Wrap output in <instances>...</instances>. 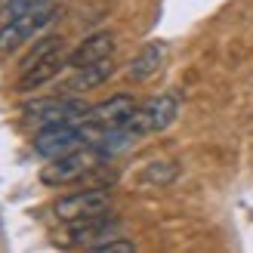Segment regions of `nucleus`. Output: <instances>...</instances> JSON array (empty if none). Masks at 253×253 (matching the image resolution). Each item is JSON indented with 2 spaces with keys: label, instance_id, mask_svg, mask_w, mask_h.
Here are the masks:
<instances>
[{
  "label": "nucleus",
  "instance_id": "obj_8",
  "mask_svg": "<svg viewBox=\"0 0 253 253\" xmlns=\"http://www.w3.org/2000/svg\"><path fill=\"white\" fill-rule=\"evenodd\" d=\"M115 229H118V219H108L105 213L102 216H90V219H74V222H65V232L59 235V244L93 250L96 244H102V238H111Z\"/></svg>",
  "mask_w": 253,
  "mask_h": 253
},
{
  "label": "nucleus",
  "instance_id": "obj_4",
  "mask_svg": "<svg viewBox=\"0 0 253 253\" xmlns=\"http://www.w3.org/2000/svg\"><path fill=\"white\" fill-rule=\"evenodd\" d=\"M176 111H179V102L176 96L164 93V96H155L148 99L145 105H136V111L126 118V130L136 133V136H148V133H161L176 121Z\"/></svg>",
  "mask_w": 253,
  "mask_h": 253
},
{
  "label": "nucleus",
  "instance_id": "obj_6",
  "mask_svg": "<svg viewBox=\"0 0 253 253\" xmlns=\"http://www.w3.org/2000/svg\"><path fill=\"white\" fill-rule=\"evenodd\" d=\"M108 207H111V195L105 192V188H86V192L59 198L53 204V213L62 222H74V219L102 216V213H108Z\"/></svg>",
  "mask_w": 253,
  "mask_h": 253
},
{
  "label": "nucleus",
  "instance_id": "obj_9",
  "mask_svg": "<svg viewBox=\"0 0 253 253\" xmlns=\"http://www.w3.org/2000/svg\"><path fill=\"white\" fill-rule=\"evenodd\" d=\"M68 65V53L65 49H56V53H49L46 59H41L37 65L31 68H25L19 74V81H16V93H31V90H41L43 84H49L56 78V74Z\"/></svg>",
  "mask_w": 253,
  "mask_h": 253
},
{
  "label": "nucleus",
  "instance_id": "obj_13",
  "mask_svg": "<svg viewBox=\"0 0 253 253\" xmlns=\"http://www.w3.org/2000/svg\"><path fill=\"white\" fill-rule=\"evenodd\" d=\"M176 164L170 161H155V164H148V167L142 170V176H139V182H145V185H170L176 179Z\"/></svg>",
  "mask_w": 253,
  "mask_h": 253
},
{
  "label": "nucleus",
  "instance_id": "obj_15",
  "mask_svg": "<svg viewBox=\"0 0 253 253\" xmlns=\"http://www.w3.org/2000/svg\"><path fill=\"white\" fill-rule=\"evenodd\" d=\"M41 3H49V0H6L3 9H0V16L12 19V16H19V12H25V9H34V6H41Z\"/></svg>",
  "mask_w": 253,
  "mask_h": 253
},
{
  "label": "nucleus",
  "instance_id": "obj_11",
  "mask_svg": "<svg viewBox=\"0 0 253 253\" xmlns=\"http://www.w3.org/2000/svg\"><path fill=\"white\" fill-rule=\"evenodd\" d=\"M164 56H167V46H164L161 41H148V43L133 56L130 68H126V78L136 81V84L148 81L151 74H158V68L164 65Z\"/></svg>",
  "mask_w": 253,
  "mask_h": 253
},
{
  "label": "nucleus",
  "instance_id": "obj_10",
  "mask_svg": "<svg viewBox=\"0 0 253 253\" xmlns=\"http://www.w3.org/2000/svg\"><path fill=\"white\" fill-rule=\"evenodd\" d=\"M111 53H115V34H111V31H99L93 37H86L74 53H68V68L93 65V62H99V59H108Z\"/></svg>",
  "mask_w": 253,
  "mask_h": 253
},
{
  "label": "nucleus",
  "instance_id": "obj_5",
  "mask_svg": "<svg viewBox=\"0 0 253 253\" xmlns=\"http://www.w3.org/2000/svg\"><path fill=\"white\" fill-rule=\"evenodd\" d=\"M133 111H136V99L126 96V93H118V96H111V99H105V102H99V105H90V111H86V118H84L86 139L96 142L105 130L124 126Z\"/></svg>",
  "mask_w": 253,
  "mask_h": 253
},
{
  "label": "nucleus",
  "instance_id": "obj_16",
  "mask_svg": "<svg viewBox=\"0 0 253 253\" xmlns=\"http://www.w3.org/2000/svg\"><path fill=\"white\" fill-rule=\"evenodd\" d=\"M136 244L133 241H124V238H115V241H102V244H96L93 253H133Z\"/></svg>",
  "mask_w": 253,
  "mask_h": 253
},
{
  "label": "nucleus",
  "instance_id": "obj_7",
  "mask_svg": "<svg viewBox=\"0 0 253 253\" xmlns=\"http://www.w3.org/2000/svg\"><path fill=\"white\" fill-rule=\"evenodd\" d=\"M86 139L84 126H74V124H53V126H41L34 136V151L41 158H59V155H68V151L81 148V142Z\"/></svg>",
  "mask_w": 253,
  "mask_h": 253
},
{
  "label": "nucleus",
  "instance_id": "obj_1",
  "mask_svg": "<svg viewBox=\"0 0 253 253\" xmlns=\"http://www.w3.org/2000/svg\"><path fill=\"white\" fill-rule=\"evenodd\" d=\"M59 6L56 3H41L34 9H25L19 16H12L3 22V28H0V53H12L16 46H22L25 41H31L37 31H43L49 22L56 19Z\"/></svg>",
  "mask_w": 253,
  "mask_h": 253
},
{
  "label": "nucleus",
  "instance_id": "obj_2",
  "mask_svg": "<svg viewBox=\"0 0 253 253\" xmlns=\"http://www.w3.org/2000/svg\"><path fill=\"white\" fill-rule=\"evenodd\" d=\"M90 105L84 99H68V96H59V99H37V102H28L22 108V115L28 124L34 126H53V124H74V121H84Z\"/></svg>",
  "mask_w": 253,
  "mask_h": 253
},
{
  "label": "nucleus",
  "instance_id": "obj_3",
  "mask_svg": "<svg viewBox=\"0 0 253 253\" xmlns=\"http://www.w3.org/2000/svg\"><path fill=\"white\" fill-rule=\"evenodd\" d=\"M99 148H74L68 155H59V158H49V164H43L41 170V182L43 185H65L86 176L96 164H99Z\"/></svg>",
  "mask_w": 253,
  "mask_h": 253
},
{
  "label": "nucleus",
  "instance_id": "obj_12",
  "mask_svg": "<svg viewBox=\"0 0 253 253\" xmlns=\"http://www.w3.org/2000/svg\"><path fill=\"white\" fill-rule=\"evenodd\" d=\"M111 74H115V62H111V56L108 59H99V62H93V65L78 68L74 81L68 84V90H93V86L105 84Z\"/></svg>",
  "mask_w": 253,
  "mask_h": 253
},
{
  "label": "nucleus",
  "instance_id": "obj_14",
  "mask_svg": "<svg viewBox=\"0 0 253 253\" xmlns=\"http://www.w3.org/2000/svg\"><path fill=\"white\" fill-rule=\"evenodd\" d=\"M56 49H65V43H62V37H59V34H49V37H43V41L37 43V46H34V49H31V53L25 56V59H22L19 71H25V68L37 65V62H41V59H46L49 53H56Z\"/></svg>",
  "mask_w": 253,
  "mask_h": 253
}]
</instances>
